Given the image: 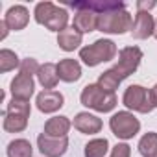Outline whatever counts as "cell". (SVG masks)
Masks as SVG:
<instances>
[{"mask_svg":"<svg viewBox=\"0 0 157 157\" xmlns=\"http://www.w3.org/2000/svg\"><path fill=\"white\" fill-rule=\"evenodd\" d=\"M120 83H122V78H120L113 68H109V70L102 72V74H100V78H98V85H100L102 89L109 91V93H115V89H118V85H120Z\"/></svg>","mask_w":157,"mask_h":157,"instance_id":"23","label":"cell"},{"mask_svg":"<svg viewBox=\"0 0 157 157\" xmlns=\"http://www.w3.org/2000/svg\"><path fill=\"white\" fill-rule=\"evenodd\" d=\"M139 151L142 157H157V133L148 131L139 140Z\"/></svg>","mask_w":157,"mask_h":157,"instance_id":"21","label":"cell"},{"mask_svg":"<svg viewBox=\"0 0 157 157\" xmlns=\"http://www.w3.org/2000/svg\"><path fill=\"white\" fill-rule=\"evenodd\" d=\"M122 102L128 109H133L137 113H150L153 109V104H151V96H150V91L144 89L142 85H129L126 91H124V96H122Z\"/></svg>","mask_w":157,"mask_h":157,"instance_id":"5","label":"cell"},{"mask_svg":"<svg viewBox=\"0 0 157 157\" xmlns=\"http://www.w3.org/2000/svg\"><path fill=\"white\" fill-rule=\"evenodd\" d=\"M131 26H133V19L126 10L102 13L98 15V22H96V30L104 33H124L131 30Z\"/></svg>","mask_w":157,"mask_h":157,"instance_id":"4","label":"cell"},{"mask_svg":"<svg viewBox=\"0 0 157 157\" xmlns=\"http://www.w3.org/2000/svg\"><path fill=\"white\" fill-rule=\"evenodd\" d=\"M0 30H2V32H0V39H4L6 35H8V32H10V28H8V24L2 21V22H0Z\"/></svg>","mask_w":157,"mask_h":157,"instance_id":"31","label":"cell"},{"mask_svg":"<svg viewBox=\"0 0 157 157\" xmlns=\"http://www.w3.org/2000/svg\"><path fill=\"white\" fill-rule=\"evenodd\" d=\"M131 155V148L128 144H117L111 151V157H129Z\"/></svg>","mask_w":157,"mask_h":157,"instance_id":"28","label":"cell"},{"mask_svg":"<svg viewBox=\"0 0 157 157\" xmlns=\"http://www.w3.org/2000/svg\"><path fill=\"white\" fill-rule=\"evenodd\" d=\"M70 129V120L67 117H54L44 124V133L50 137H67Z\"/></svg>","mask_w":157,"mask_h":157,"instance_id":"19","label":"cell"},{"mask_svg":"<svg viewBox=\"0 0 157 157\" xmlns=\"http://www.w3.org/2000/svg\"><path fill=\"white\" fill-rule=\"evenodd\" d=\"M117 56V44L111 39H98L93 44L80 50V59L87 67H96L104 61H111Z\"/></svg>","mask_w":157,"mask_h":157,"instance_id":"3","label":"cell"},{"mask_svg":"<svg viewBox=\"0 0 157 157\" xmlns=\"http://www.w3.org/2000/svg\"><path fill=\"white\" fill-rule=\"evenodd\" d=\"M63 94L59 91H43L37 94V109L43 111V113H56L59 107H63Z\"/></svg>","mask_w":157,"mask_h":157,"instance_id":"12","label":"cell"},{"mask_svg":"<svg viewBox=\"0 0 157 157\" xmlns=\"http://www.w3.org/2000/svg\"><path fill=\"white\" fill-rule=\"evenodd\" d=\"M150 96H151V104H153V107H157V83L150 89Z\"/></svg>","mask_w":157,"mask_h":157,"instance_id":"30","label":"cell"},{"mask_svg":"<svg viewBox=\"0 0 157 157\" xmlns=\"http://www.w3.org/2000/svg\"><path fill=\"white\" fill-rule=\"evenodd\" d=\"M17 67H21V61L15 52H11L8 48L0 50V72H10Z\"/></svg>","mask_w":157,"mask_h":157,"instance_id":"25","label":"cell"},{"mask_svg":"<svg viewBox=\"0 0 157 157\" xmlns=\"http://www.w3.org/2000/svg\"><path fill=\"white\" fill-rule=\"evenodd\" d=\"M33 78L30 74H24V72H19L13 82H11V94L15 100H22V102H30L32 94H33Z\"/></svg>","mask_w":157,"mask_h":157,"instance_id":"9","label":"cell"},{"mask_svg":"<svg viewBox=\"0 0 157 157\" xmlns=\"http://www.w3.org/2000/svg\"><path fill=\"white\" fill-rule=\"evenodd\" d=\"M35 21L52 32H63L65 28H68L67 26V22H68L67 10H63L52 2H41L35 6Z\"/></svg>","mask_w":157,"mask_h":157,"instance_id":"2","label":"cell"},{"mask_svg":"<svg viewBox=\"0 0 157 157\" xmlns=\"http://www.w3.org/2000/svg\"><path fill=\"white\" fill-rule=\"evenodd\" d=\"M153 32H155L153 17L148 11H137L131 26V35L135 39H148L150 35H153Z\"/></svg>","mask_w":157,"mask_h":157,"instance_id":"11","label":"cell"},{"mask_svg":"<svg viewBox=\"0 0 157 157\" xmlns=\"http://www.w3.org/2000/svg\"><path fill=\"white\" fill-rule=\"evenodd\" d=\"M19 68H21V72L33 76V74H37V72H39L41 65L37 63V59H33V57H26V59H22V61H21V67H19Z\"/></svg>","mask_w":157,"mask_h":157,"instance_id":"27","label":"cell"},{"mask_svg":"<svg viewBox=\"0 0 157 157\" xmlns=\"http://www.w3.org/2000/svg\"><path fill=\"white\" fill-rule=\"evenodd\" d=\"M153 35H155V39H157V24H155V32H153Z\"/></svg>","mask_w":157,"mask_h":157,"instance_id":"32","label":"cell"},{"mask_svg":"<svg viewBox=\"0 0 157 157\" xmlns=\"http://www.w3.org/2000/svg\"><path fill=\"white\" fill-rule=\"evenodd\" d=\"M109 150V142L107 139H93L85 144V157H104Z\"/></svg>","mask_w":157,"mask_h":157,"instance_id":"24","label":"cell"},{"mask_svg":"<svg viewBox=\"0 0 157 157\" xmlns=\"http://www.w3.org/2000/svg\"><path fill=\"white\" fill-rule=\"evenodd\" d=\"M57 76L61 82H67V83H72V82H78L82 78V67L76 59H61L57 63Z\"/></svg>","mask_w":157,"mask_h":157,"instance_id":"13","label":"cell"},{"mask_svg":"<svg viewBox=\"0 0 157 157\" xmlns=\"http://www.w3.org/2000/svg\"><path fill=\"white\" fill-rule=\"evenodd\" d=\"M37 146H39V151L46 157H61L68 148V139L67 137H50L46 133H41L37 137Z\"/></svg>","mask_w":157,"mask_h":157,"instance_id":"8","label":"cell"},{"mask_svg":"<svg viewBox=\"0 0 157 157\" xmlns=\"http://www.w3.org/2000/svg\"><path fill=\"white\" fill-rule=\"evenodd\" d=\"M37 80L39 83L44 87V91H52L57 82H59V76H57V65L54 63H44L41 65L39 72H37Z\"/></svg>","mask_w":157,"mask_h":157,"instance_id":"18","label":"cell"},{"mask_svg":"<svg viewBox=\"0 0 157 157\" xmlns=\"http://www.w3.org/2000/svg\"><path fill=\"white\" fill-rule=\"evenodd\" d=\"M140 59H142V50L139 46H126V48L120 50L118 63L113 67V70L122 78V80H126L128 76H131L139 68Z\"/></svg>","mask_w":157,"mask_h":157,"instance_id":"7","label":"cell"},{"mask_svg":"<svg viewBox=\"0 0 157 157\" xmlns=\"http://www.w3.org/2000/svg\"><path fill=\"white\" fill-rule=\"evenodd\" d=\"M151 8H155V2H144V0H139L137 2V10L139 11H148L150 13Z\"/></svg>","mask_w":157,"mask_h":157,"instance_id":"29","label":"cell"},{"mask_svg":"<svg viewBox=\"0 0 157 157\" xmlns=\"http://www.w3.org/2000/svg\"><path fill=\"white\" fill-rule=\"evenodd\" d=\"M33 150L26 139H17L8 144V157H32Z\"/></svg>","mask_w":157,"mask_h":157,"instance_id":"22","label":"cell"},{"mask_svg":"<svg viewBox=\"0 0 157 157\" xmlns=\"http://www.w3.org/2000/svg\"><path fill=\"white\" fill-rule=\"evenodd\" d=\"M2 117H4V129L10 131V133H19L22 129H26V126H28V117L11 115L8 111H4Z\"/></svg>","mask_w":157,"mask_h":157,"instance_id":"20","label":"cell"},{"mask_svg":"<svg viewBox=\"0 0 157 157\" xmlns=\"http://www.w3.org/2000/svg\"><path fill=\"white\" fill-rule=\"evenodd\" d=\"M72 8H74L76 11L87 10V11H93V13H96V15H102V13L124 10V2H118V0H89V2L72 4Z\"/></svg>","mask_w":157,"mask_h":157,"instance_id":"10","label":"cell"},{"mask_svg":"<svg viewBox=\"0 0 157 157\" xmlns=\"http://www.w3.org/2000/svg\"><path fill=\"white\" fill-rule=\"evenodd\" d=\"M109 128L111 131L118 137V139H131L139 133L140 129V122L128 111H118L111 117L109 120Z\"/></svg>","mask_w":157,"mask_h":157,"instance_id":"6","label":"cell"},{"mask_svg":"<svg viewBox=\"0 0 157 157\" xmlns=\"http://www.w3.org/2000/svg\"><path fill=\"white\" fill-rule=\"evenodd\" d=\"M28 21H30V13H28V10L24 6H13V8H10L8 13H6V19H4V22L8 24V28L15 30V32L24 30L26 24H28Z\"/></svg>","mask_w":157,"mask_h":157,"instance_id":"14","label":"cell"},{"mask_svg":"<svg viewBox=\"0 0 157 157\" xmlns=\"http://www.w3.org/2000/svg\"><path fill=\"white\" fill-rule=\"evenodd\" d=\"M74 128L85 135H94L102 129V120L91 113H78L74 118Z\"/></svg>","mask_w":157,"mask_h":157,"instance_id":"15","label":"cell"},{"mask_svg":"<svg viewBox=\"0 0 157 157\" xmlns=\"http://www.w3.org/2000/svg\"><path fill=\"white\" fill-rule=\"evenodd\" d=\"M80 100H82V104L85 107L94 109V111H100V113H109L117 105L115 93H109V91L102 89L98 83H91V85L83 87Z\"/></svg>","mask_w":157,"mask_h":157,"instance_id":"1","label":"cell"},{"mask_svg":"<svg viewBox=\"0 0 157 157\" xmlns=\"http://www.w3.org/2000/svg\"><path fill=\"white\" fill-rule=\"evenodd\" d=\"M8 113H11V115H21V117H30V111H32V107H30V102H22V100H11L10 104H8V109H6Z\"/></svg>","mask_w":157,"mask_h":157,"instance_id":"26","label":"cell"},{"mask_svg":"<svg viewBox=\"0 0 157 157\" xmlns=\"http://www.w3.org/2000/svg\"><path fill=\"white\" fill-rule=\"evenodd\" d=\"M57 44H59L61 50L72 52V50H76L82 44V33L78 32L74 26H68V28H65L63 32L57 33Z\"/></svg>","mask_w":157,"mask_h":157,"instance_id":"16","label":"cell"},{"mask_svg":"<svg viewBox=\"0 0 157 157\" xmlns=\"http://www.w3.org/2000/svg\"><path fill=\"white\" fill-rule=\"evenodd\" d=\"M96 22H98V15L87 10H80L74 15V22L72 26L80 32V33H89L96 30Z\"/></svg>","mask_w":157,"mask_h":157,"instance_id":"17","label":"cell"}]
</instances>
